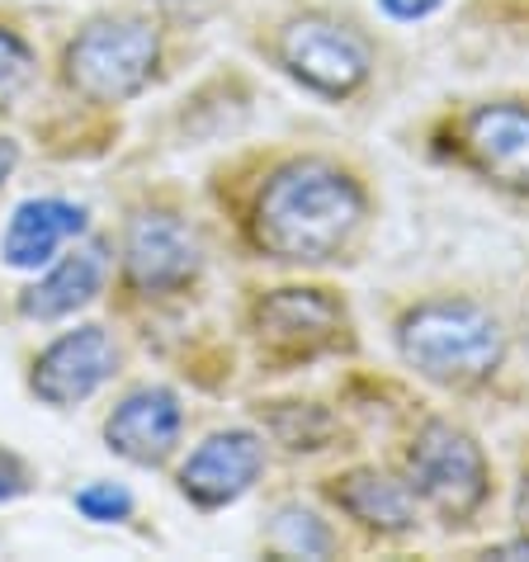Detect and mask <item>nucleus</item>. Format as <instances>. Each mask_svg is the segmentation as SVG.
Returning a JSON list of instances; mask_svg holds the SVG:
<instances>
[{"label": "nucleus", "instance_id": "nucleus-1", "mask_svg": "<svg viewBox=\"0 0 529 562\" xmlns=\"http://www.w3.org/2000/svg\"><path fill=\"white\" fill-rule=\"evenodd\" d=\"M373 223V190L350 161L331 151H289L264 170L251 194L246 237L279 265L360 260Z\"/></svg>", "mask_w": 529, "mask_h": 562}, {"label": "nucleus", "instance_id": "nucleus-2", "mask_svg": "<svg viewBox=\"0 0 529 562\" xmlns=\"http://www.w3.org/2000/svg\"><path fill=\"white\" fill-rule=\"evenodd\" d=\"M393 350L449 397H482L510 373L516 331L477 293H421L393 317Z\"/></svg>", "mask_w": 529, "mask_h": 562}, {"label": "nucleus", "instance_id": "nucleus-3", "mask_svg": "<svg viewBox=\"0 0 529 562\" xmlns=\"http://www.w3.org/2000/svg\"><path fill=\"white\" fill-rule=\"evenodd\" d=\"M397 473L440 529H477L496 502V473L477 435L454 416H412L397 449Z\"/></svg>", "mask_w": 529, "mask_h": 562}, {"label": "nucleus", "instance_id": "nucleus-4", "mask_svg": "<svg viewBox=\"0 0 529 562\" xmlns=\"http://www.w3.org/2000/svg\"><path fill=\"white\" fill-rule=\"evenodd\" d=\"M430 156H440L502 199L529 204V95L454 104L430 123Z\"/></svg>", "mask_w": 529, "mask_h": 562}, {"label": "nucleus", "instance_id": "nucleus-5", "mask_svg": "<svg viewBox=\"0 0 529 562\" xmlns=\"http://www.w3.org/2000/svg\"><path fill=\"white\" fill-rule=\"evenodd\" d=\"M251 340L270 373L313 369L322 359L354 355V317L336 289L322 284H279L256 293Z\"/></svg>", "mask_w": 529, "mask_h": 562}, {"label": "nucleus", "instance_id": "nucleus-6", "mask_svg": "<svg viewBox=\"0 0 529 562\" xmlns=\"http://www.w3.org/2000/svg\"><path fill=\"white\" fill-rule=\"evenodd\" d=\"M274 61L289 81L326 104H346L373 81V43L354 20L331 10L289 14L274 29Z\"/></svg>", "mask_w": 529, "mask_h": 562}, {"label": "nucleus", "instance_id": "nucleus-7", "mask_svg": "<svg viewBox=\"0 0 529 562\" xmlns=\"http://www.w3.org/2000/svg\"><path fill=\"white\" fill-rule=\"evenodd\" d=\"M157 29L147 20H95L67 48V86L90 104H123L151 81Z\"/></svg>", "mask_w": 529, "mask_h": 562}, {"label": "nucleus", "instance_id": "nucleus-8", "mask_svg": "<svg viewBox=\"0 0 529 562\" xmlns=\"http://www.w3.org/2000/svg\"><path fill=\"white\" fill-rule=\"evenodd\" d=\"M322 496L331 502L354 529H364L373 543H407L421 535L426 510L407 487V477L379 463H354L340 468L322 482Z\"/></svg>", "mask_w": 529, "mask_h": 562}, {"label": "nucleus", "instance_id": "nucleus-9", "mask_svg": "<svg viewBox=\"0 0 529 562\" xmlns=\"http://www.w3.org/2000/svg\"><path fill=\"white\" fill-rule=\"evenodd\" d=\"M119 373V346L104 326H76V331L57 336L48 350L34 359L29 387L48 407H81L100 387Z\"/></svg>", "mask_w": 529, "mask_h": 562}, {"label": "nucleus", "instance_id": "nucleus-10", "mask_svg": "<svg viewBox=\"0 0 529 562\" xmlns=\"http://www.w3.org/2000/svg\"><path fill=\"white\" fill-rule=\"evenodd\" d=\"M264 473V440L256 430H217L180 463V496L194 510H223L241 502Z\"/></svg>", "mask_w": 529, "mask_h": 562}, {"label": "nucleus", "instance_id": "nucleus-11", "mask_svg": "<svg viewBox=\"0 0 529 562\" xmlns=\"http://www.w3.org/2000/svg\"><path fill=\"white\" fill-rule=\"evenodd\" d=\"M199 265H204V256H199L194 232L176 213H143L128 223L123 270H128V284L137 293H176L194 284Z\"/></svg>", "mask_w": 529, "mask_h": 562}, {"label": "nucleus", "instance_id": "nucleus-12", "mask_svg": "<svg viewBox=\"0 0 529 562\" xmlns=\"http://www.w3.org/2000/svg\"><path fill=\"white\" fill-rule=\"evenodd\" d=\"M184 430V407L180 397L161 383H147L128 393L104 420V445L114 449L119 459H128L137 468H157L176 454Z\"/></svg>", "mask_w": 529, "mask_h": 562}, {"label": "nucleus", "instance_id": "nucleus-13", "mask_svg": "<svg viewBox=\"0 0 529 562\" xmlns=\"http://www.w3.org/2000/svg\"><path fill=\"white\" fill-rule=\"evenodd\" d=\"M86 227H90L86 209L71 204V199H29V204L14 209L5 241H0V256H5V265H14V270H38V265H48L71 237H81Z\"/></svg>", "mask_w": 529, "mask_h": 562}, {"label": "nucleus", "instance_id": "nucleus-14", "mask_svg": "<svg viewBox=\"0 0 529 562\" xmlns=\"http://www.w3.org/2000/svg\"><path fill=\"white\" fill-rule=\"evenodd\" d=\"M104 274H109V246L104 241H90V246H81V251L61 256L53 270L20 299L24 317L29 322H61V317H71V312H81L86 303L100 299Z\"/></svg>", "mask_w": 529, "mask_h": 562}, {"label": "nucleus", "instance_id": "nucleus-15", "mask_svg": "<svg viewBox=\"0 0 529 562\" xmlns=\"http://www.w3.org/2000/svg\"><path fill=\"white\" fill-rule=\"evenodd\" d=\"M270 435L293 454H322L336 440V416L317 402H270Z\"/></svg>", "mask_w": 529, "mask_h": 562}, {"label": "nucleus", "instance_id": "nucleus-16", "mask_svg": "<svg viewBox=\"0 0 529 562\" xmlns=\"http://www.w3.org/2000/svg\"><path fill=\"white\" fill-rule=\"evenodd\" d=\"M270 543L289 558H331V553H340V535L331 529V520H322L317 510H307L299 502L274 510Z\"/></svg>", "mask_w": 529, "mask_h": 562}, {"label": "nucleus", "instance_id": "nucleus-17", "mask_svg": "<svg viewBox=\"0 0 529 562\" xmlns=\"http://www.w3.org/2000/svg\"><path fill=\"white\" fill-rule=\"evenodd\" d=\"M34 76H38V57L29 48V38L14 34V29H0V109L20 100L34 86Z\"/></svg>", "mask_w": 529, "mask_h": 562}, {"label": "nucleus", "instance_id": "nucleus-18", "mask_svg": "<svg viewBox=\"0 0 529 562\" xmlns=\"http://www.w3.org/2000/svg\"><path fill=\"white\" fill-rule=\"evenodd\" d=\"M76 510L86 520H100V525H119L133 515V492L123 482H90V487L76 492Z\"/></svg>", "mask_w": 529, "mask_h": 562}, {"label": "nucleus", "instance_id": "nucleus-19", "mask_svg": "<svg viewBox=\"0 0 529 562\" xmlns=\"http://www.w3.org/2000/svg\"><path fill=\"white\" fill-rule=\"evenodd\" d=\"M29 492H34L29 463L20 454H10V449H0V502H14V496H29Z\"/></svg>", "mask_w": 529, "mask_h": 562}, {"label": "nucleus", "instance_id": "nucleus-20", "mask_svg": "<svg viewBox=\"0 0 529 562\" xmlns=\"http://www.w3.org/2000/svg\"><path fill=\"white\" fill-rule=\"evenodd\" d=\"M444 0H379V10L387 14V20L397 24H416V20H430L435 10H440Z\"/></svg>", "mask_w": 529, "mask_h": 562}, {"label": "nucleus", "instance_id": "nucleus-21", "mask_svg": "<svg viewBox=\"0 0 529 562\" xmlns=\"http://www.w3.org/2000/svg\"><path fill=\"white\" fill-rule=\"evenodd\" d=\"M510 515H516V529L529 539V440L520 449V473H516V502H510Z\"/></svg>", "mask_w": 529, "mask_h": 562}, {"label": "nucleus", "instance_id": "nucleus-22", "mask_svg": "<svg viewBox=\"0 0 529 562\" xmlns=\"http://www.w3.org/2000/svg\"><path fill=\"white\" fill-rule=\"evenodd\" d=\"M151 5H161V10H176V14H204L213 0H151Z\"/></svg>", "mask_w": 529, "mask_h": 562}, {"label": "nucleus", "instance_id": "nucleus-23", "mask_svg": "<svg viewBox=\"0 0 529 562\" xmlns=\"http://www.w3.org/2000/svg\"><path fill=\"white\" fill-rule=\"evenodd\" d=\"M14 161H20V147H14L10 137H0V184H5V176L14 170Z\"/></svg>", "mask_w": 529, "mask_h": 562}, {"label": "nucleus", "instance_id": "nucleus-24", "mask_svg": "<svg viewBox=\"0 0 529 562\" xmlns=\"http://www.w3.org/2000/svg\"><path fill=\"white\" fill-rule=\"evenodd\" d=\"M516 346L525 350V359H529V293H525V307H520V326H516Z\"/></svg>", "mask_w": 529, "mask_h": 562}]
</instances>
